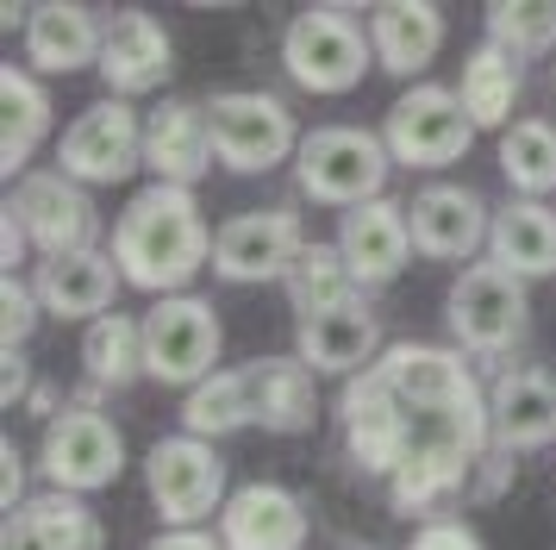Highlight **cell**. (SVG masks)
<instances>
[{
  "instance_id": "cell-42",
  "label": "cell",
  "mask_w": 556,
  "mask_h": 550,
  "mask_svg": "<svg viewBox=\"0 0 556 550\" xmlns=\"http://www.w3.org/2000/svg\"><path fill=\"white\" fill-rule=\"evenodd\" d=\"M551 75H556V70H551Z\"/></svg>"
},
{
  "instance_id": "cell-3",
  "label": "cell",
  "mask_w": 556,
  "mask_h": 550,
  "mask_svg": "<svg viewBox=\"0 0 556 550\" xmlns=\"http://www.w3.org/2000/svg\"><path fill=\"white\" fill-rule=\"evenodd\" d=\"M388 170H394V157L381 145V132H369V125H313L301 138V157H294L301 195L313 207H344V213L381 200Z\"/></svg>"
},
{
  "instance_id": "cell-2",
  "label": "cell",
  "mask_w": 556,
  "mask_h": 550,
  "mask_svg": "<svg viewBox=\"0 0 556 550\" xmlns=\"http://www.w3.org/2000/svg\"><path fill=\"white\" fill-rule=\"evenodd\" d=\"M213 238L219 232H206V213L194 200V188L151 182L113 220V263H119V275L131 288L169 300L213 263Z\"/></svg>"
},
{
  "instance_id": "cell-8",
  "label": "cell",
  "mask_w": 556,
  "mask_h": 550,
  "mask_svg": "<svg viewBox=\"0 0 556 550\" xmlns=\"http://www.w3.org/2000/svg\"><path fill=\"white\" fill-rule=\"evenodd\" d=\"M144 488H151L156 513L169 532H201V520H219L226 513V463L219 450L194 438V432H176V438H156L144 450Z\"/></svg>"
},
{
  "instance_id": "cell-23",
  "label": "cell",
  "mask_w": 556,
  "mask_h": 550,
  "mask_svg": "<svg viewBox=\"0 0 556 550\" xmlns=\"http://www.w3.org/2000/svg\"><path fill=\"white\" fill-rule=\"evenodd\" d=\"M369 45H376V70L413 75L431 70V57L444 50V7L438 0H381L369 7Z\"/></svg>"
},
{
  "instance_id": "cell-9",
  "label": "cell",
  "mask_w": 556,
  "mask_h": 550,
  "mask_svg": "<svg viewBox=\"0 0 556 550\" xmlns=\"http://www.w3.org/2000/svg\"><path fill=\"white\" fill-rule=\"evenodd\" d=\"M219 350H226V332H219V313L213 300L201 295H169L151 300L144 313V375L163 382V388H201L206 375H219Z\"/></svg>"
},
{
  "instance_id": "cell-13",
  "label": "cell",
  "mask_w": 556,
  "mask_h": 550,
  "mask_svg": "<svg viewBox=\"0 0 556 550\" xmlns=\"http://www.w3.org/2000/svg\"><path fill=\"white\" fill-rule=\"evenodd\" d=\"M306 250V225L294 207H251L231 213L213 238V275L219 282H288Z\"/></svg>"
},
{
  "instance_id": "cell-26",
  "label": "cell",
  "mask_w": 556,
  "mask_h": 550,
  "mask_svg": "<svg viewBox=\"0 0 556 550\" xmlns=\"http://www.w3.org/2000/svg\"><path fill=\"white\" fill-rule=\"evenodd\" d=\"M244 370H251L256 425L263 432H281V438L313 432V420H319V388H313V370H306L301 357H256Z\"/></svg>"
},
{
  "instance_id": "cell-4",
  "label": "cell",
  "mask_w": 556,
  "mask_h": 550,
  "mask_svg": "<svg viewBox=\"0 0 556 550\" xmlns=\"http://www.w3.org/2000/svg\"><path fill=\"white\" fill-rule=\"evenodd\" d=\"M444 320H451V338L463 357L476 363H501L513 357V345L526 338L531 320V295L513 270H501L494 257H481L451 282V300H444Z\"/></svg>"
},
{
  "instance_id": "cell-22",
  "label": "cell",
  "mask_w": 556,
  "mask_h": 550,
  "mask_svg": "<svg viewBox=\"0 0 556 550\" xmlns=\"http://www.w3.org/2000/svg\"><path fill=\"white\" fill-rule=\"evenodd\" d=\"M119 263H113V250H76V257H51V263H38L31 270V288L45 300V313L56 320H81L94 325L113 313V295H119Z\"/></svg>"
},
{
  "instance_id": "cell-15",
  "label": "cell",
  "mask_w": 556,
  "mask_h": 550,
  "mask_svg": "<svg viewBox=\"0 0 556 550\" xmlns=\"http://www.w3.org/2000/svg\"><path fill=\"white\" fill-rule=\"evenodd\" d=\"M176 70V38L163 32L156 13L144 7H119L106 20V45H101V82L113 100H138V95H156Z\"/></svg>"
},
{
  "instance_id": "cell-6",
  "label": "cell",
  "mask_w": 556,
  "mask_h": 550,
  "mask_svg": "<svg viewBox=\"0 0 556 550\" xmlns=\"http://www.w3.org/2000/svg\"><path fill=\"white\" fill-rule=\"evenodd\" d=\"M206 120H213V157L231 175H269L288 157H301V125L288 113V100L269 88H226V95L206 100Z\"/></svg>"
},
{
  "instance_id": "cell-20",
  "label": "cell",
  "mask_w": 556,
  "mask_h": 550,
  "mask_svg": "<svg viewBox=\"0 0 556 550\" xmlns=\"http://www.w3.org/2000/svg\"><path fill=\"white\" fill-rule=\"evenodd\" d=\"M101 45H106V25L94 20V7H81V0H45V7H31V25H26V70L31 75L101 70Z\"/></svg>"
},
{
  "instance_id": "cell-30",
  "label": "cell",
  "mask_w": 556,
  "mask_h": 550,
  "mask_svg": "<svg viewBox=\"0 0 556 550\" xmlns=\"http://www.w3.org/2000/svg\"><path fill=\"white\" fill-rule=\"evenodd\" d=\"M281 288H288V307L301 320H319V313H338V307L363 300V288H356V275H351V263H344L338 245H306Z\"/></svg>"
},
{
  "instance_id": "cell-38",
  "label": "cell",
  "mask_w": 556,
  "mask_h": 550,
  "mask_svg": "<svg viewBox=\"0 0 556 550\" xmlns=\"http://www.w3.org/2000/svg\"><path fill=\"white\" fill-rule=\"evenodd\" d=\"M31 257V238H26V225L13 220L7 207H0V263H7V275H20V263Z\"/></svg>"
},
{
  "instance_id": "cell-29",
  "label": "cell",
  "mask_w": 556,
  "mask_h": 550,
  "mask_svg": "<svg viewBox=\"0 0 556 550\" xmlns=\"http://www.w3.org/2000/svg\"><path fill=\"white\" fill-rule=\"evenodd\" d=\"M181 425L194 432V438H231V432H244L256 425V395H251V370H219L206 375L201 388H188L181 400Z\"/></svg>"
},
{
  "instance_id": "cell-37",
  "label": "cell",
  "mask_w": 556,
  "mask_h": 550,
  "mask_svg": "<svg viewBox=\"0 0 556 550\" xmlns=\"http://www.w3.org/2000/svg\"><path fill=\"white\" fill-rule=\"evenodd\" d=\"M0 363H7V375H0V400H7V413H13V407H26L38 388H31V363L20 357V350H7Z\"/></svg>"
},
{
  "instance_id": "cell-28",
  "label": "cell",
  "mask_w": 556,
  "mask_h": 550,
  "mask_svg": "<svg viewBox=\"0 0 556 550\" xmlns=\"http://www.w3.org/2000/svg\"><path fill=\"white\" fill-rule=\"evenodd\" d=\"M81 370H88V388L101 395H119L144 375V320L131 313H106L81 332Z\"/></svg>"
},
{
  "instance_id": "cell-19",
  "label": "cell",
  "mask_w": 556,
  "mask_h": 550,
  "mask_svg": "<svg viewBox=\"0 0 556 550\" xmlns=\"http://www.w3.org/2000/svg\"><path fill=\"white\" fill-rule=\"evenodd\" d=\"M381 320L369 313V300H351L338 313H319V320H294V357H301L313 375H363L381 357Z\"/></svg>"
},
{
  "instance_id": "cell-41",
  "label": "cell",
  "mask_w": 556,
  "mask_h": 550,
  "mask_svg": "<svg viewBox=\"0 0 556 550\" xmlns=\"http://www.w3.org/2000/svg\"><path fill=\"white\" fill-rule=\"evenodd\" d=\"M144 550H226V545H219V532H163Z\"/></svg>"
},
{
  "instance_id": "cell-14",
  "label": "cell",
  "mask_w": 556,
  "mask_h": 550,
  "mask_svg": "<svg viewBox=\"0 0 556 550\" xmlns=\"http://www.w3.org/2000/svg\"><path fill=\"white\" fill-rule=\"evenodd\" d=\"M406 225H413V250L426 263H481L494 213L469 182H426L419 195L406 200Z\"/></svg>"
},
{
  "instance_id": "cell-5",
  "label": "cell",
  "mask_w": 556,
  "mask_h": 550,
  "mask_svg": "<svg viewBox=\"0 0 556 550\" xmlns=\"http://www.w3.org/2000/svg\"><path fill=\"white\" fill-rule=\"evenodd\" d=\"M369 63H376V45H369V25L351 20V7H306L281 32V70L306 95H351Z\"/></svg>"
},
{
  "instance_id": "cell-36",
  "label": "cell",
  "mask_w": 556,
  "mask_h": 550,
  "mask_svg": "<svg viewBox=\"0 0 556 550\" xmlns=\"http://www.w3.org/2000/svg\"><path fill=\"white\" fill-rule=\"evenodd\" d=\"M26 457H20V445L13 438H0V507L7 513H20L26 507Z\"/></svg>"
},
{
  "instance_id": "cell-32",
  "label": "cell",
  "mask_w": 556,
  "mask_h": 550,
  "mask_svg": "<svg viewBox=\"0 0 556 550\" xmlns=\"http://www.w3.org/2000/svg\"><path fill=\"white\" fill-rule=\"evenodd\" d=\"M488 45H501L506 57H556V0H488Z\"/></svg>"
},
{
  "instance_id": "cell-39",
  "label": "cell",
  "mask_w": 556,
  "mask_h": 550,
  "mask_svg": "<svg viewBox=\"0 0 556 550\" xmlns=\"http://www.w3.org/2000/svg\"><path fill=\"white\" fill-rule=\"evenodd\" d=\"M506 475H513V457H506V450H488V463L476 470V488H469V495H476V500H494V495L506 488Z\"/></svg>"
},
{
  "instance_id": "cell-27",
  "label": "cell",
  "mask_w": 556,
  "mask_h": 550,
  "mask_svg": "<svg viewBox=\"0 0 556 550\" xmlns=\"http://www.w3.org/2000/svg\"><path fill=\"white\" fill-rule=\"evenodd\" d=\"M456 95H463V113L476 120V132H506V125H513V107L526 95V63L481 38V45L463 57V88H456Z\"/></svg>"
},
{
  "instance_id": "cell-1",
  "label": "cell",
  "mask_w": 556,
  "mask_h": 550,
  "mask_svg": "<svg viewBox=\"0 0 556 550\" xmlns=\"http://www.w3.org/2000/svg\"><path fill=\"white\" fill-rule=\"evenodd\" d=\"M338 432L363 475L388 482L394 513H426L469 495L494 450L488 388L451 345H388L338 395Z\"/></svg>"
},
{
  "instance_id": "cell-16",
  "label": "cell",
  "mask_w": 556,
  "mask_h": 550,
  "mask_svg": "<svg viewBox=\"0 0 556 550\" xmlns=\"http://www.w3.org/2000/svg\"><path fill=\"white\" fill-rule=\"evenodd\" d=\"M488 425H494V450L506 457L556 445V375L538 363H506L488 382Z\"/></svg>"
},
{
  "instance_id": "cell-10",
  "label": "cell",
  "mask_w": 556,
  "mask_h": 550,
  "mask_svg": "<svg viewBox=\"0 0 556 550\" xmlns=\"http://www.w3.org/2000/svg\"><path fill=\"white\" fill-rule=\"evenodd\" d=\"M38 470L51 488L63 495H101L119 482L126 470V438H119V425L106 420L101 407H63L51 425H45V438H38Z\"/></svg>"
},
{
  "instance_id": "cell-34",
  "label": "cell",
  "mask_w": 556,
  "mask_h": 550,
  "mask_svg": "<svg viewBox=\"0 0 556 550\" xmlns=\"http://www.w3.org/2000/svg\"><path fill=\"white\" fill-rule=\"evenodd\" d=\"M38 313H45L38 288H31L26 275H7V282H0V345H7V350H26Z\"/></svg>"
},
{
  "instance_id": "cell-40",
  "label": "cell",
  "mask_w": 556,
  "mask_h": 550,
  "mask_svg": "<svg viewBox=\"0 0 556 550\" xmlns=\"http://www.w3.org/2000/svg\"><path fill=\"white\" fill-rule=\"evenodd\" d=\"M0 550H51V545L38 538V525H31L26 513H7V525H0Z\"/></svg>"
},
{
  "instance_id": "cell-31",
  "label": "cell",
  "mask_w": 556,
  "mask_h": 550,
  "mask_svg": "<svg viewBox=\"0 0 556 550\" xmlns=\"http://www.w3.org/2000/svg\"><path fill=\"white\" fill-rule=\"evenodd\" d=\"M501 175L519 200H544L556 188V125L513 120L501 132Z\"/></svg>"
},
{
  "instance_id": "cell-35",
  "label": "cell",
  "mask_w": 556,
  "mask_h": 550,
  "mask_svg": "<svg viewBox=\"0 0 556 550\" xmlns=\"http://www.w3.org/2000/svg\"><path fill=\"white\" fill-rule=\"evenodd\" d=\"M406 550H481V532L463 513H431L413 525V545Z\"/></svg>"
},
{
  "instance_id": "cell-18",
  "label": "cell",
  "mask_w": 556,
  "mask_h": 550,
  "mask_svg": "<svg viewBox=\"0 0 556 550\" xmlns=\"http://www.w3.org/2000/svg\"><path fill=\"white\" fill-rule=\"evenodd\" d=\"M213 120L201 100H163L144 113V170L169 188H194L213 170Z\"/></svg>"
},
{
  "instance_id": "cell-12",
  "label": "cell",
  "mask_w": 556,
  "mask_h": 550,
  "mask_svg": "<svg viewBox=\"0 0 556 550\" xmlns=\"http://www.w3.org/2000/svg\"><path fill=\"white\" fill-rule=\"evenodd\" d=\"M7 213L26 225L31 250L45 263L51 257H76V250H94V238H101V207H94V195L63 170H31L26 182H13Z\"/></svg>"
},
{
  "instance_id": "cell-24",
  "label": "cell",
  "mask_w": 556,
  "mask_h": 550,
  "mask_svg": "<svg viewBox=\"0 0 556 550\" xmlns=\"http://www.w3.org/2000/svg\"><path fill=\"white\" fill-rule=\"evenodd\" d=\"M51 138V95L26 63H0V170L7 182L31 175V150Z\"/></svg>"
},
{
  "instance_id": "cell-33",
  "label": "cell",
  "mask_w": 556,
  "mask_h": 550,
  "mask_svg": "<svg viewBox=\"0 0 556 550\" xmlns=\"http://www.w3.org/2000/svg\"><path fill=\"white\" fill-rule=\"evenodd\" d=\"M20 513L38 525V538H45L51 550H106V525H101V513H94L81 495L38 488V495H31Z\"/></svg>"
},
{
  "instance_id": "cell-11",
  "label": "cell",
  "mask_w": 556,
  "mask_h": 550,
  "mask_svg": "<svg viewBox=\"0 0 556 550\" xmlns=\"http://www.w3.org/2000/svg\"><path fill=\"white\" fill-rule=\"evenodd\" d=\"M56 170L76 175L81 188H106V182H126L144 170V113L131 100H94L81 107L76 120L63 125V145H56Z\"/></svg>"
},
{
  "instance_id": "cell-7",
  "label": "cell",
  "mask_w": 556,
  "mask_h": 550,
  "mask_svg": "<svg viewBox=\"0 0 556 550\" xmlns=\"http://www.w3.org/2000/svg\"><path fill=\"white\" fill-rule=\"evenodd\" d=\"M381 145L401 170H451L476 145V120L463 113V95L444 82H413L388 120H381Z\"/></svg>"
},
{
  "instance_id": "cell-21",
  "label": "cell",
  "mask_w": 556,
  "mask_h": 550,
  "mask_svg": "<svg viewBox=\"0 0 556 550\" xmlns=\"http://www.w3.org/2000/svg\"><path fill=\"white\" fill-rule=\"evenodd\" d=\"M338 250H344V263H351L356 288H388V282L406 270V257H413L406 207L381 195V200H369V207L344 213V225H338Z\"/></svg>"
},
{
  "instance_id": "cell-25",
  "label": "cell",
  "mask_w": 556,
  "mask_h": 550,
  "mask_svg": "<svg viewBox=\"0 0 556 550\" xmlns=\"http://www.w3.org/2000/svg\"><path fill=\"white\" fill-rule=\"evenodd\" d=\"M488 257L501 270H513L519 282L556 275V207H544V200H506L494 213V232H488Z\"/></svg>"
},
{
  "instance_id": "cell-17",
  "label": "cell",
  "mask_w": 556,
  "mask_h": 550,
  "mask_svg": "<svg viewBox=\"0 0 556 550\" xmlns=\"http://www.w3.org/2000/svg\"><path fill=\"white\" fill-rule=\"evenodd\" d=\"M306 538H313V513L281 482L231 488L226 513H219V545L226 550H306Z\"/></svg>"
}]
</instances>
